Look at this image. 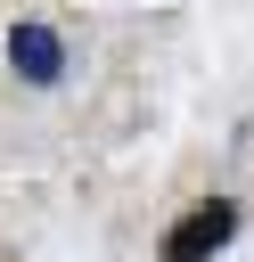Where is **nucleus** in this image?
<instances>
[{
  "instance_id": "1",
  "label": "nucleus",
  "mask_w": 254,
  "mask_h": 262,
  "mask_svg": "<svg viewBox=\"0 0 254 262\" xmlns=\"http://www.w3.org/2000/svg\"><path fill=\"white\" fill-rule=\"evenodd\" d=\"M238 237V205L229 196H205V205H188L172 229H164V262H205V254H221Z\"/></svg>"
},
{
  "instance_id": "2",
  "label": "nucleus",
  "mask_w": 254,
  "mask_h": 262,
  "mask_svg": "<svg viewBox=\"0 0 254 262\" xmlns=\"http://www.w3.org/2000/svg\"><path fill=\"white\" fill-rule=\"evenodd\" d=\"M8 57H16L25 82H57V74H66V41H57L49 25H16V33H8Z\"/></svg>"
}]
</instances>
